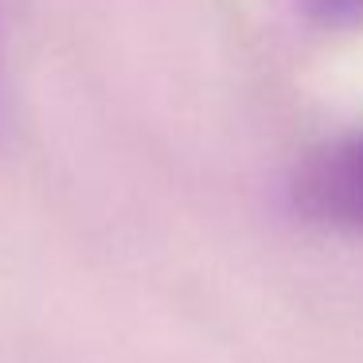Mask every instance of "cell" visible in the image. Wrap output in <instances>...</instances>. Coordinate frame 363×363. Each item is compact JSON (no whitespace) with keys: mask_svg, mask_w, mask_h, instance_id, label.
<instances>
[{"mask_svg":"<svg viewBox=\"0 0 363 363\" xmlns=\"http://www.w3.org/2000/svg\"><path fill=\"white\" fill-rule=\"evenodd\" d=\"M305 199L313 211L344 223H363V137L320 152L305 172Z\"/></svg>","mask_w":363,"mask_h":363,"instance_id":"6da1fadb","label":"cell"}]
</instances>
